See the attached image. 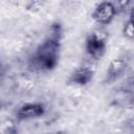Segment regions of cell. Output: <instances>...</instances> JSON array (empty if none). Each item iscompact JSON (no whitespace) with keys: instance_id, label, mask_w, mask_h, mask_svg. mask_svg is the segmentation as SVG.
I'll list each match as a JSON object with an SVG mask.
<instances>
[{"instance_id":"cell-3","label":"cell","mask_w":134,"mask_h":134,"mask_svg":"<svg viewBox=\"0 0 134 134\" xmlns=\"http://www.w3.org/2000/svg\"><path fill=\"white\" fill-rule=\"evenodd\" d=\"M115 6L110 2H102L98 4L93 14L92 18L99 24H108L115 16Z\"/></svg>"},{"instance_id":"cell-2","label":"cell","mask_w":134,"mask_h":134,"mask_svg":"<svg viewBox=\"0 0 134 134\" xmlns=\"http://www.w3.org/2000/svg\"><path fill=\"white\" fill-rule=\"evenodd\" d=\"M86 50L92 59H99L105 52V39L99 32H94L86 41Z\"/></svg>"},{"instance_id":"cell-8","label":"cell","mask_w":134,"mask_h":134,"mask_svg":"<svg viewBox=\"0 0 134 134\" xmlns=\"http://www.w3.org/2000/svg\"><path fill=\"white\" fill-rule=\"evenodd\" d=\"M124 35L128 39H133L134 38V23H132L130 20L125 24L124 27Z\"/></svg>"},{"instance_id":"cell-11","label":"cell","mask_w":134,"mask_h":134,"mask_svg":"<svg viewBox=\"0 0 134 134\" xmlns=\"http://www.w3.org/2000/svg\"><path fill=\"white\" fill-rule=\"evenodd\" d=\"M132 23H134V8H132L131 13H130V19H129Z\"/></svg>"},{"instance_id":"cell-5","label":"cell","mask_w":134,"mask_h":134,"mask_svg":"<svg viewBox=\"0 0 134 134\" xmlns=\"http://www.w3.org/2000/svg\"><path fill=\"white\" fill-rule=\"evenodd\" d=\"M127 66H128V62H127V60H125L122 58L113 60L110 63L108 70H107V81L112 82V81L116 80L120 74L124 73Z\"/></svg>"},{"instance_id":"cell-9","label":"cell","mask_w":134,"mask_h":134,"mask_svg":"<svg viewBox=\"0 0 134 134\" xmlns=\"http://www.w3.org/2000/svg\"><path fill=\"white\" fill-rule=\"evenodd\" d=\"M43 4V0H32L30 4L27 6L29 10H38Z\"/></svg>"},{"instance_id":"cell-4","label":"cell","mask_w":134,"mask_h":134,"mask_svg":"<svg viewBox=\"0 0 134 134\" xmlns=\"http://www.w3.org/2000/svg\"><path fill=\"white\" fill-rule=\"evenodd\" d=\"M44 106L42 104H26L23 105L17 112L19 119H31L44 114Z\"/></svg>"},{"instance_id":"cell-7","label":"cell","mask_w":134,"mask_h":134,"mask_svg":"<svg viewBox=\"0 0 134 134\" xmlns=\"http://www.w3.org/2000/svg\"><path fill=\"white\" fill-rule=\"evenodd\" d=\"M0 132L2 134H10V133H15L16 132V128H15V124L13 120L10 119H6L4 121H2L1 126H0Z\"/></svg>"},{"instance_id":"cell-10","label":"cell","mask_w":134,"mask_h":134,"mask_svg":"<svg viewBox=\"0 0 134 134\" xmlns=\"http://www.w3.org/2000/svg\"><path fill=\"white\" fill-rule=\"evenodd\" d=\"M131 2H132V0H117V3L119 5V7L124 8V9L127 8L131 4Z\"/></svg>"},{"instance_id":"cell-1","label":"cell","mask_w":134,"mask_h":134,"mask_svg":"<svg viewBox=\"0 0 134 134\" xmlns=\"http://www.w3.org/2000/svg\"><path fill=\"white\" fill-rule=\"evenodd\" d=\"M60 26L52 27V34L37 49L36 54L29 61V67L36 72L50 70L57 63L60 49Z\"/></svg>"},{"instance_id":"cell-6","label":"cell","mask_w":134,"mask_h":134,"mask_svg":"<svg viewBox=\"0 0 134 134\" xmlns=\"http://www.w3.org/2000/svg\"><path fill=\"white\" fill-rule=\"evenodd\" d=\"M93 76V70L90 67L83 66L77 68L70 76V82L77 85H86L91 81Z\"/></svg>"}]
</instances>
